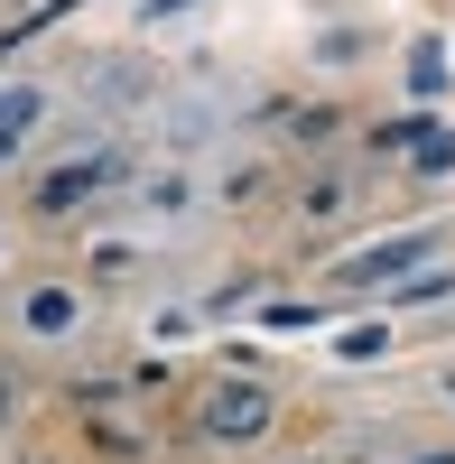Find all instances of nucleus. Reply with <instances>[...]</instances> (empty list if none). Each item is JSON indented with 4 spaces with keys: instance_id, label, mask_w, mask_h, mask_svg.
<instances>
[{
    "instance_id": "nucleus-1",
    "label": "nucleus",
    "mask_w": 455,
    "mask_h": 464,
    "mask_svg": "<svg viewBox=\"0 0 455 464\" xmlns=\"http://www.w3.org/2000/svg\"><path fill=\"white\" fill-rule=\"evenodd\" d=\"M428 251H437V232H382V242L344 251L325 279H334V288H400V279H419V269H428Z\"/></svg>"
},
{
    "instance_id": "nucleus-2",
    "label": "nucleus",
    "mask_w": 455,
    "mask_h": 464,
    "mask_svg": "<svg viewBox=\"0 0 455 464\" xmlns=\"http://www.w3.org/2000/svg\"><path fill=\"white\" fill-rule=\"evenodd\" d=\"M270 418H279V400L260 391V381H214V391L196 400V428H205L214 446H260V437H270Z\"/></svg>"
},
{
    "instance_id": "nucleus-3",
    "label": "nucleus",
    "mask_w": 455,
    "mask_h": 464,
    "mask_svg": "<svg viewBox=\"0 0 455 464\" xmlns=\"http://www.w3.org/2000/svg\"><path fill=\"white\" fill-rule=\"evenodd\" d=\"M131 168H121V149H74V159H56L47 177L28 186V205L37 214H74V205H93L102 186H121Z\"/></svg>"
},
{
    "instance_id": "nucleus-4",
    "label": "nucleus",
    "mask_w": 455,
    "mask_h": 464,
    "mask_svg": "<svg viewBox=\"0 0 455 464\" xmlns=\"http://www.w3.org/2000/svg\"><path fill=\"white\" fill-rule=\"evenodd\" d=\"M19 316H28V334H37V343H65L74 325H84V306H74V288H28Z\"/></svg>"
},
{
    "instance_id": "nucleus-5",
    "label": "nucleus",
    "mask_w": 455,
    "mask_h": 464,
    "mask_svg": "<svg viewBox=\"0 0 455 464\" xmlns=\"http://www.w3.org/2000/svg\"><path fill=\"white\" fill-rule=\"evenodd\" d=\"M409 84L437 93V84H446V56H437V47H419V56H409Z\"/></svg>"
},
{
    "instance_id": "nucleus-6",
    "label": "nucleus",
    "mask_w": 455,
    "mask_h": 464,
    "mask_svg": "<svg viewBox=\"0 0 455 464\" xmlns=\"http://www.w3.org/2000/svg\"><path fill=\"white\" fill-rule=\"evenodd\" d=\"M382 343H391V325H353V334H344V362H372Z\"/></svg>"
},
{
    "instance_id": "nucleus-7",
    "label": "nucleus",
    "mask_w": 455,
    "mask_h": 464,
    "mask_svg": "<svg viewBox=\"0 0 455 464\" xmlns=\"http://www.w3.org/2000/svg\"><path fill=\"white\" fill-rule=\"evenodd\" d=\"M93 269H102V279H121V269H140V251H131V242H93Z\"/></svg>"
},
{
    "instance_id": "nucleus-8",
    "label": "nucleus",
    "mask_w": 455,
    "mask_h": 464,
    "mask_svg": "<svg viewBox=\"0 0 455 464\" xmlns=\"http://www.w3.org/2000/svg\"><path fill=\"white\" fill-rule=\"evenodd\" d=\"M19 409H28V381H19L10 362H0V428H10V418H19Z\"/></svg>"
},
{
    "instance_id": "nucleus-9",
    "label": "nucleus",
    "mask_w": 455,
    "mask_h": 464,
    "mask_svg": "<svg viewBox=\"0 0 455 464\" xmlns=\"http://www.w3.org/2000/svg\"><path fill=\"white\" fill-rule=\"evenodd\" d=\"M260 325H270V334H297V325H316V306H260Z\"/></svg>"
},
{
    "instance_id": "nucleus-10",
    "label": "nucleus",
    "mask_w": 455,
    "mask_h": 464,
    "mask_svg": "<svg viewBox=\"0 0 455 464\" xmlns=\"http://www.w3.org/2000/svg\"><path fill=\"white\" fill-rule=\"evenodd\" d=\"M177 10H196V0H149V19H177Z\"/></svg>"
},
{
    "instance_id": "nucleus-11",
    "label": "nucleus",
    "mask_w": 455,
    "mask_h": 464,
    "mask_svg": "<svg viewBox=\"0 0 455 464\" xmlns=\"http://www.w3.org/2000/svg\"><path fill=\"white\" fill-rule=\"evenodd\" d=\"M409 464H455V446H437V455H409Z\"/></svg>"
},
{
    "instance_id": "nucleus-12",
    "label": "nucleus",
    "mask_w": 455,
    "mask_h": 464,
    "mask_svg": "<svg viewBox=\"0 0 455 464\" xmlns=\"http://www.w3.org/2000/svg\"><path fill=\"white\" fill-rule=\"evenodd\" d=\"M28 464H47V455H28Z\"/></svg>"
},
{
    "instance_id": "nucleus-13",
    "label": "nucleus",
    "mask_w": 455,
    "mask_h": 464,
    "mask_svg": "<svg viewBox=\"0 0 455 464\" xmlns=\"http://www.w3.org/2000/svg\"><path fill=\"white\" fill-rule=\"evenodd\" d=\"M297 464H307V455H297Z\"/></svg>"
}]
</instances>
